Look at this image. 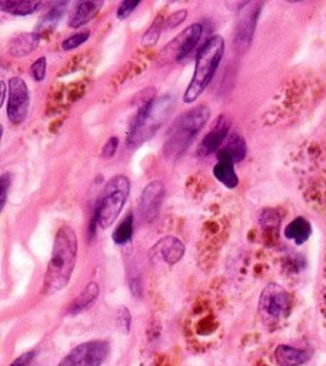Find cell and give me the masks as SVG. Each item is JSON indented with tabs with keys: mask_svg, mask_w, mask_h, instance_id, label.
I'll list each match as a JSON object with an SVG mask.
<instances>
[{
	"mask_svg": "<svg viewBox=\"0 0 326 366\" xmlns=\"http://www.w3.org/2000/svg\"><path fill=\"white\" fill-rule=\"evenodd\" d=\"M78 258V238L71 226H62L55 238L52 258L48 265L45 292L52 295L62 290L71 280Z\"/></svg>",
	"mask_w": 326,
	"mask_h": 366,
	"instance_id": "cell-1",
	"label": "cell"
},
{
	"mask_svg": "<svg viewBox=\"0 0 326 366\" xmlns=\"http://www.w3.org/2000/svg\"><path fill=\"white\" fill-rule=\"evenodd\" d=\"M210 116L208 106H196L180 115L168 129L163 153L168 159L176 161L192 145L195 138L205 128Z\"/></svg>",
	"mask_w": 326,
	"mask_h": 366,
	"instance_id": "cell-2",
	"label": "cell"
},
{
	"mask_svg": "<svg viewBox=\"0 0 326 366\" xmlns=\"http://www.w3.org/2000/svg\"><path fill=\"white\" fill-rule=\"evenodd\" d=\"M173 106L175 101L170 95H163L145 102L131 125L128 145L131 148H138L151 141L166 122L169 113L173 111Z\"/></svg>",
	"mask_w": 326,
	"mask_h": 366,
	"instance_id": "cell-3",
	"label": "cell"
},
{
	"mask_svg": "<svg viewBox=\"0 0 326 366\" xmlns=\"http://www.w3.org/2000/svg\"><path fill=\"white\" fill-rule=\"evenodd\" d=\"M225 52V41L222 36H212L200 48L196 56L195 72L192 81L185 92L183 102L193 103L212 82Z\"/></svg>",
	"mask_w": 326,
	"mask_h": 366,
	"instance_id": "cell-4",
	"label": "cell"
},
{
	"mask_svg": "<svg viewBox=\"0 0 326 366\" xmlns=\"http://www.w3.org/2000/svg\"><path fill=\"white\" fill-rule=\"evenodd\" d=\"M131 193V182L123 175H116L109 179L99 196L95 212L92 216V225L89 228L91 236L95 235L96 226L103 229L109 228L121 215Z\"/></svg>",
	"mask_w": 326,
	"mask_h": 366,
	"instance_id": "cell-5",
	"label": "cell"
},
{
	"mask_svg": "<svg viewBox=\"0 0 326 366\" xmlns=\"http://www.w3.org/2000/svg\"><path fill=\"white\" fill-rule=\"evenodd\" d=\"M259 310L268 320H280L290 312V295L280 285L270 283L260 295Z\"/></svg>",
	"mask_w": 326,
	"mask_h": 366,
	"instance_id": "cell-6",
	"label": "cell"
},
{
	"mask_svg": "<svg viewBox=\"0 0 326 366\" xmlns=\"http://www.w3.org/2000/svg\"><path fill=\"white\" fill-rule=\"evenodd\" d=\"M109 355V343L105 340H91L78 345L62 359L59 366H102Z\"/></svg>",
	"mask_w": 326,
	"mask_h": 366,
	"instance_id": "cell-7",
	"label": "cell"
},
{
	"mask_svg": "<svg viewBox=\"0 0 326 366\" xmlns=\"http://www.w3.org/2000/svg\"><path fill=\"white\" fill-rule=\"evenodd\" d=\"M8 99V119L14 125H21L28 116L29 111V91L22 78H12L9 81Z\"/></svg>",
	"mask_w": 326,
	"mask_h": 366,
	"instance_id": "cell-8",
	"label": "cell"
},
{
	"mask_svg": "<svg viewBox=\"0 0 326 366\" xmlns=\"http://www.w3.org/2000/svg\"><path fill=\"white\" fill-rule=\"evenodd\" d=\"M202 35H203L202 24H195L192 26H188L179 36H176L169 45H166V48L163 49V55H166V58H173L178 62L182 61L199 44Z\"/></svg>",
	"mask_w": 326,
	"mask_h": 366,
	"instance_id": "cell-9",
	"label": "cell"
},
{
	"mask_svg": "<svg viewBox=\"0 0 326 366\" xmlns=\"http://www.w3.org/2000/svg\"><path fill=\"white\" fill-rule=\"evenodd\" d=\"M165 188L161 181H152L142 192L139 199V215L145 222H152L162 206Z\"/></svg>",
	"mask_w": 326,
	"mask_h": 366,
	"instance_id": "cell-10",
	"label": "cell"
},
{
	"mask_svg": "<svg viewBox=\"0 0 326 366\" xmlns=\"http://www.w3.org/2000/svg\"><path fill=\"white\" fill-rule=\"evenodd\" d=\"M260 9L262 5L260 4H250L248 5V8L245 11H242L240 14V19L236 28V35H235V42H236V48H248L249 44L252 42L255 29H256V24L260 15Z\"/></svg>",
	"mask_w": 326,
	"mask_h": 366,
	"instance_id": "cell-11",
	"label": "cell"
},
{
	"mask_svg": "<svg viewBox=\"0 0 326 366\" xmlns=\"http://www.w3.org/2000/svg\"><path fill=\"white\" fill-rule=\"evenodd\" d=\"M185 255V245L175 236L162 238L151 250V259L163 260L169 265L178 263Z\"/></svg>",
	"mask_w": 326,
	"mask_h": 366,
	"instance_id": "cell-12",
	"label": "cell"
},
{
	"mask_svg": "<svg viewBox=\"0 0 326 366\" xmlns=\"http://www.w3.org/2000/svg\"><path fill=\"white\" fill-rule=\"evenodd\" d=\"M229 121L226 116H220L215 125V128L202 139L198 153L199 156H210L215 152H219L220 146L228 138L229 133Z\"/></svg>",
	"mask_w": 326,
	"mask_h": 366,
	"instance_id": "cell-13",
	"label": "cell"
},
{
	"mask_svg": "<svg viewBox=\"0 0 326 366\" xmlns=\"http://www.w3.org/2000/svg\"><path fill=\"white\" fill-rule=\"evenodd\" d=\"M213 175L228 189H235L239 185V178L235 172V162L222 153H218V163L213 168Z\"/></svg>",
	"mask_w": 326,
	"mask_h": 366,
	"instance_id": "cell-14",
	"label": "cell"
},
{
	"mask_svg": "<svg viewBox=\"0 0 326 366\" xmlns=\"http://www.w3.org/2000/svg\"><path fill=\"white\" fill-rule=\"evenodd\" d=\"M102 6H103L102 0H89V2L78 4L76 9L72 12L69 26L76 29L79 26L86 25L98 15V12L102 9Z\"/></svg>",
	"mask_w": 326,
	"mask_h": 366,
	"instance_id": "cell-15",
	"label": "cell"
},
{
	"mask_svg": "<svg viewBox=\"0 0 326 366\" xmlns=\"http://www.w3.org/2000/svg\"><path fill=\"white\" fill-rule=\"evenodd\" d=\"M310 352L305 349H297L287 345H279L275 350V359L280 366H300L307 362Z\"/></svg>",
	"mask_w": 326,
	"mask_h": 366,
	"instance_id": "cell-16",
	"label": "cell"
},
{
	"mask_svg": "<svg viewBox=\"0 0 326 366\" xmlns=\"http://www.w3.org/2000/svg\"><path fill=\"white\" fill-rule=\"evenodd\" d=\"M39 42H41V36L36 32L18 35L11 42V55L15 58H25L38 48Z\"/></svg>",
	"mask_w": 326,
	"mask_h": 366,
	"instance_id": "cell-17",
	"label": "cell"
},
{
	"mask_svg": "<svg viewBox=\"0 0 326 366\" xmlns=\"http://www.w3.org/2000/svg\"><path fill=\"white\" fill-rule=\"evenodd\" d=\"M312 235V225L307 219L299 216L293 219L285 228V236L289 240H293L296 245H303Z\"/></svg>",
	"mask_w": 326,
	"mask_h": 366,
	"instance_id": "cell-18",
	"label": "cell"
},
{
	"mask_svg": "<svg viewBox=\"0 0 326 366\" xmlns=\"http://www.w3.org/2000/svg\"><path fill=\"white\" fill-rule=\"evenodd\" d=\"M246 152H248V148H246L245 139L240 135L233 133L228 138L226 143L220 148V151L218 153H222V155L230 158L235 163H239L246 158Z\"/></svg>",
	"mask_w": 326,
	"mask_h": 366,
	"instance_id": "cell-19",
	"label": "cell"
},
{
	"mask_svg": "<svg viewBox=\"0 0 326 366\" xmlns=\"http://www.w3.org/2000/svg\"><path fill=\"white\" fill-rule=\"evenodd\" d=\"M99 296V286L95 282H91L86 285V288L82 290V293L73 300V303L69 307L71 315H78L83 310H86L89 306L93 305V302Z\"/></svg>",
	"mask_w": 326,
	"mask_h": 366,
	"instance_id": "cell-20",
	"label": "cell"
},
{
	"mask_svg": "<svg viewBox=\"0 0 326 366\" xmlns=\"http://www.w3.org/2000/svg\"><path fill=\"white\" fill-rule=\"evenodd\" d=\"M42 6L41 2H35V0H24V2H19V0H8V2L0 4V8H2L4 12L15 16H28L35 14L39 8Z\"/></svg>",
	"mask_w": 326,
	"mask_h": 366,
	"instance_id": "cell-21",
	"label": "cell"
},
{
	"mask_svg": "<svg viewBox=\"0 0 326 366\" xmlns=\"http://www.w3.org/2000/svg\"><path fill=\"white\" fill-rule=\"evenodd\" d=\"M68 6H69L68 2H58V4H55L52 6V9L41 19V24L38 26L36 34L39 36H42L41 34H45V32L54 29L58 25V22L62 19V16H63L65 11L68 9Z\"/></svg>",
	"mask_w": 326,
	"mask_h": 366,
	"instance_id": "cell-22",
	"label": "cell"
},
{
	"mask_svg": "<svg viewBox=\"0 0 326 366\" xmlns=\"http://www.w3.org/2000/svg\"><path fill=\"white\" fill-rule=\"evenodd\" d=\"M133 213L129 212L123 220L116 226L113 235H112V240L116 245H126L132 240L133 238Z\"/></svg>",
	"mask_w": 326,
	"mask_h": 366,
	"instance_id": "cell-23",
	"label": "cell"
},
{
	"mask_svg": "<svg viewBox=\"0 0 326 366\" xmlns=\"http://www.w3.org/2000/svg\"><path fill=\"white\" fill-rule=\"evenodd\" d=\"M165 24H163V19L159 16L155 19L153 25L149 28V31L145 34V36L142 38V45L143 46H155L156 42L159 41V36L162 34V29H163Z\"/></svg>",
	"mask_w": 326,
	"mask_h": 366,
	"instance_id": "cell-24",
	"label": "cell"
},
{
	"mask_svg": "<svg viewBox=\"0 0 326 366\" xmlns=\"http://www.w3.org/2000/svg\"><path fill=\"white\" fill-rule=\"evenodd\" d=\"M89 38H91V32H89V31H83V32L75 34V35H72L71 38H68L66 41H63L62 48H63V51H72V49H76L78 46L83 45Z\"/></svg>",
	"mask_w": 326,
	"mask_h": 366,
	"instance_id": "cell-25",
	"label": "cell"
},
{
	"mask_svg": "<svg viewBox=\"0 0 326 366\" xmlns=\"http://www.w3.org/2000/svg\"><path fill=\"white\" fill-rule=\"evenodd\" d=\"M259 222L263 228H277L279 223H280V219H279V215L272 210V209H266L260 213V218H259Z\"/></svg>",
	"mask_w": 326,
	"mask_h": 366,
	"instance_id": "cell-26",
	"label": "cell"
},
{
	"mask_svg": "<svg viewBox=\"0 0 326 366\" xmlns=\"http://www.w3.org/2000/svg\"><path fill=\"white\" fill-rule=\"evenodd\" d=\"M46 68H48V61H46L45 56H44V58H39V59L34 63V66H32V76H34V79H35L36 82H42V81L45 79V76H46Z\"/></svg>",
	"mask_w": 326,
	"mask_h": 366,
	"instance_id": "cell-27",
	"label": "cell"
},
{
	"mask_svg": "<svg viewBox=\"0 0 326 366\" xmlns=\"http://www.w3.org/2000/svg\"><path fill=\"white\" fill-rule=\"evenodd\" d=\"M139 6V2H133V0H129V2H122L116 11V16L119 21H125L128 19L132 12H135V9Z\"/></svg>",
	"mask_w": 326,
	"mask_h": 366,
	"instance_id": "cell-28",
	"label": "cell"
},
{
	"mask_svg": "<svg viewBox=\"0 0 326 366\" xmlns=\"http://www.w3.org/2000/svg\"><path fill=\"white\" fill-rule=\"evenodd\" d=\"M9 189H11V176L8 173H4L2 179H0V209H4L6 206Z\"/></svg>",
	"mask_w": 326,
	"mask_h": 366,
	"instance_id": "cell-29",
	"label": "cell"
},
{
	"mask_svg": "<svg viewBox=\"0 0 326 366\" xmlns=\"http://www.w3.org/2000/svg\"><path fill=\"white\" fill-rule=\"evenodd\" d=\"M188 16L186 11H178L173 15L169 16V19L165 22V29H175L176 26H179V24H182Z\"/></svg>",
	"mask_w": 326,
	"mask_h": 366,
	"instance_id": "cell-30",
	"label": "cell"
},
{
	"mask_svg": "<svg viewBox=\"0 0 326 366\" xmlns=\"http://www.w3.org/2000/svg\"><path fill=\"white\" fill-rule=\"evenodd\" d=\"M118 145H119V139H118L116 136H112V138L105 143V146H103V149H102V158H105V159L112 158V156L116 153V151H118Z\"/></svg>",
	"mask_w": 326,
	"mask_h": 366,
	"instance_id": "cell-31",
	"label": "cell"
},
{
	"mask_svg": "<svg viewBox=\"0 0 326 366\" xmlns=\"http://www.w3.org/2000/svg\"><path fill=\"white\" fill-rule=\"evenodd\" d=\"M35 357V352H28L19 356L11 366H29Z\"/></svg>",
	"mask_w": 326,
	"mask_h": 366,
	"instance_id": "cell-32",
	"label": "cell"
},
{
	"mask_svg": "<svg viewBox=\"0 0 326 366\" xmlns=\"http://www.w3.org/2000/svg\"><path fill=\"white\" fill-rule=\"evenodd\" d=\"M119 319H121V323L125 326V329L129 330V327H131V315H129V310L126 307L121 309Z\"/></svg>",
	"mask_w": 326,
	"mask_h": 366,
	"instance_id": "cell-33",
	"label": "cell"
},
{
	"mask_svg": "<svg viewBox=\"0 0 326 366\" xmlns=\"http://www.w3.org/2000/svg\"><path fill=\"white\" fill-rule=\"evenodd\" d=\"M0 92H2V96H0V105H4L5 99H6V93H8V86L5 82L0 83Z\"/></svg>",
	"mask_w": 326,
	"mask_h": 366,
	"instance_id": "cell-34",
	"label": "cell"
}]
</instances>
